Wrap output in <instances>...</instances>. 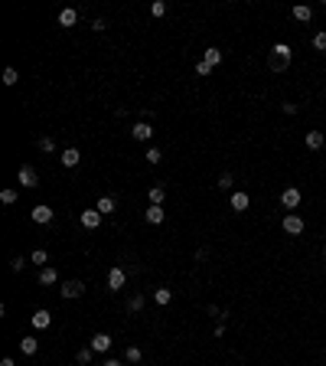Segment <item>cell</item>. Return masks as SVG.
<instances>
[{"mask_svg":"<svg viewBox=\"0 0 326 366\" xmlns=\"http://www.w3.org/2000/svg\"><path fill=\"white\" fill-rule=\"evenodd\" d=\"M59 281V272H55L53 265L49 268H39V285H55Z\"/></svg>","mask_w":326,"mask_h":366,"instance_id":"4fadbf2b","label":"cell"},{"mask_svg":"<svg viewBox=\"0 0 326 366\" xmlns=\"http://www.w3.org/2000/svg\"><path fill=\"white\" fill-rule=\"evenodd\" d=\"M59 294H62L65 301H72V297H82V294H85V285H82V281H65L62 288H59Z\"/></svg>","mask_w":326,"mask_h":366,"instance_id":"277c9868","label":"cell"},{"mask_svg":"<svg viewBox=\"0 0 326 366\" xmlns=\"http://www.w3.org/2000/svg\"><path fill=\"white\" fill-rule=\"evenodd\" d=\"M248 193H232V210L235 213H245V210H248Z\"/></svg>","mask_w":326,"mask_h":366,"instance_id":"5bb4252c","label":"cell"},{"mask_svg":"<svg viewBox=\"0 0 326 366\" xmlns=\"http://www.w3.org/2000/svg\"><path fill=\"white\" fill-rule=\"evenodd\" d=\"M39 150H43V154H53V150H55V141L53 138H39Z\"/></svg>","mask_w":326,"mask_h":366,"instance_id":"484cf974","label":"cell"},{"mask_svg":"<svg viewBox=\"0 0 326 366\" xmlns=\"http://www.w3.org/2000/svg\"><path fill=\"white\" fill-rule=\"evenodd\" d=\"M144 157H147L150 164H160V160H163V154H160V147H150V150H147V154H144Z\"/></svg>","mask_w":326,"mask_h":366,"instance_id":"1f68e13d","label":"cell"},{"mask_svg":"<svg viewBox=\"0 0 326 366\" xmlns=\"http://www.w3.org/2000/svg\"><path fill=\"white\" fill-rule=\"evenodd\" d=\"M33 222H39V226H46V222H53V210H49L46 203H39V206H33Z\"/></svg>","mask_w":326,"mask_h":366,"instance_id":"8992f818","label":"cell"},{"mask_svg":"<svg viewBox=\"0 0 326 366\" xmlns=\"http://www.w3.org/2000/svg\"><path fill=\"white\" fill-rule=\"evenodd\" d=\"M310 16H313V10L307 7V3H297V7H294V20H300V23H307Z\"/></svg>","mask_w":326,"mask_h":366,"instance_id":"ffe728a7","label":"cell"},{"mask_svg":"<svg viewBox=\"0 0 326 366\" xmlns=\"http://www.w3.org/2000/svg\"><path fill=\"white\" fill-rule=\"evenodd\" d=\"M127 307H131V311H134V314H137V311H140V307H144V297H140V294H137V297H131V304H127Z\"/></svg>","mask_w":326,"mask_h":366,"instance_id":"836d02e7","label":"cell"},{"mask_svg":"<svg viewBox=\"0 0 326 366\" xmlns=\"http://www.w3.org/2000/svg\"><path fill=\"white\" fill-rule=\"evenodd\" d=\"M59 160H62V167H78V160H82V154H78L75 147H65Z\"/></svg>","mask_w":326,"mask_h":366,"instance_id":"7c38bea8","label":"cell"},{"mask_svg":"<svg viewBox=\"0 0 326 366\" xmlns=\"http://www.w3.org/2000/svg\"><path fill=\"white\" fill-rule=\"evenodd\" d=\"M92 353H95L92 347H85V350H78V353H75V360H78L82 366H85V363H92Z\"/></svg>","mask_w":326,"mask_h":366,"instance_id":"83f0119b","label":"cell"},{"mask_svg":"<svg viewBox=\"0 0 326 366\" xmlns=\"http://www.w3.org/2000/svg\"><path fill=\"white\" fill-rule=\"evenodd\" d=\"M202 63H209V66H218V63H222V53H218L216 46H209V49H206V53H202Z\"/></svg>","mask_w":326,"mask_h":366,"instance_id":"ac0fdd59","label":"cell"},{"mask_svg":"<svg viewBox=\"0 0 326 366\" xmlns=\"http://www.w3.org/2000/svg\"><path fill=\"white\" fill-rule=\"evenodd\" d=\"M0 203H16V190H3V193H0Z\"/></svg>","mask_w":326,"mask_h":366,"instance_id":"d6a6232c","label":"cell"},{"mask_svg":"<svg viewBox=\"0 0 326 366\" xmlns=\"http://www.w3.org/2000/svg\"><path fill=\"white\" fill-rule=\"evenodd\" d=\"M75 23H78V13L72 7H65L62 13H59V26H75Z\"/></svg>","mask_w":326,"mask_h":366,"instance_id":"9a60e30c","label":"cell"},{"mask_svg":"<svg viewBox=\"0 0 326 366\" xmlns=\"http://www.w3.org/2000/svg\"><path fill=\"white\" fill-rule=\"evenodd\" d=\"M280 206H284V210H297V206H300V190L287 187L284 193H280Z\"/></svg>","mask_w":326,"mask_h":366,"instance_id":"3957f363","label":"cell"},{"mask_svg":"<svg viewBox=\"0 0 326 366\" xmlns=\"http://www.w3.org/2000/svg\"><path fill=\"white\" fill-rule=\"evenodd\" d=\"M98 213H101V216L114 213V196H101V200H98Z\"/></svg>","mask_w":326,"mask_h":366,"instance_id":"44dd1931","label":"cell"},{"mask_svg":"<svg viewBox=\"0 0 326 366\" xmlns=\"http://www.w3.org/2000/svg\"><path fill=\"white\" fill-rule=\"evenodd\" d=\"M313 49H320V53H326V30L313 36Z\"/></svg>","mask_w":326,"mask_h":366,"instance_id":"f1b7e54d","label":"cell"},{"mask_svg":"<svg viewBox=\"0 0 326 366\" xmlns=\"http://www.w3.org/2000/svg\"><path fill=\"white\" fill-rule=\"evenodd\" d=\"M124 360H127V363H140V350H137V347H127V350H124Z\"/></svg>","mask_w":326,"mask_h":366,"instance_id":"f546056e","label":"cell"},{"mask_svg":"<svg viewBox=\"0 0 326 366\" xmlns=\"http://www.w3.org/2000/svg\"><path fill=\"white\" fill-rule=\"evenodd\" d=\"M88 347H92L95 353H108V350H111V337H108V334H95Z\"/></svg>","mask_w":326,"mask_h":366,"instance_id":"9c48e42d","label":"cell"},{"mask_svg":"<svg viewBox=\"0 0 326 366\" xmlns=\"http://www.w3.org/2000/svg\"><path fill=\"white\" fill-rule=\"evenodd\" d=\"M101 366H124V363H121V360H105Z\"/></svg>","mask_w":326,"mask_h":366,"instance_id":"74e56055","label":"cell"},{"mask_svg":"<svg viewBox=\"0 0 326 366\" xmlns=\"http://www.w3.org/2000/svg\"><path fill=\"white\" fill-rule=\"evenodd\" d=\"M154 301H157V304H170V301H173V291H170V288H157V291H154Z\"/></svg>","mask_w":326,"mask_h":366,"instance_id":"603a6c76","label":"cell"},{"mask_svg":"<svg viewBox=\"0 0 326 366\" xmlns=\"http://www.w3.org/2000/svg\"><path fill=\"white\" fill-rule=\"evenodd\" d=\"M196 72H199V75H209V72H212V66H209V63H202V59H199V63H196Z\"/></svg>","mask_w":326,"mask_h":366,"instance_id":"e575fe53","label":"cell"},{"mask_svg":"<svg viewBox=\"0 0 326 366\" xmlns=\"http://www.w3.org/2000/svg\"><path fill=\"white\" fill-rule=\"evenodd\" d=\"M105 26H108V23H105L101 16H95V20H92V30H95V33H101V30H105Z\"/></svg>","mask_w":326,"mask_h":366,"instance_id":"d590c367","label":"cell"},{"mask_svg":"<svg viewBox=\"0 0 326 366\" xmlns=\"http://www.w3.org/2000/svg\"><path fill=\"white\" fill-rule=\"evenodd\" d=\"M232 187H235L232 173H222V177H218V190H225V193H228V190H232Z\"/></svg>","mask_w":326,"mask_h":366,"instance_id":"d4e9b609","label":"cell"},{"mask_svg":"<svg viewBox=\"0 0 326 366\" xmlns=\"http://www.w3.org/2000/svg\"><path fill=\"white\" fill-rule=\"evenodd\" d=\"M166 13V3H163V0H154V3H150V16H163Z\"/></svg>","mask_w":326,"mask_h":366,"instance_id":"4316f807","label":"cell"},{"mask_svg":"<svg viewBox=\"0 0 326 366\" xmlns=\"http://www.w3.org/2000/svg\"><path fill=\"white\" fill-rule=\"evenodd\" d=\"M323 363H326V360H323Z\"/></svg>","mask_w":326,"mask_h":366,"instance_id":"ab89813d","label":"cell"},{"mask_svg":"<svg viewBox=\"0 0 326 366\" xmlns=\"http://www.w3.org/2000/svg\"><path fill=\"white\" fill-rule=\"evenodd\" d=\"M82 226H85V229H98L101 226V213L98 210H85V213H82Z\"/></svg>","mask_w":326,"mask_h":366,"instance_id":"8fae6325","label":"cell"},{"mask_svg":"<svg viewBox=\"0 0 326 366\" xmlns=\"http://www.w3.org/2000/svg\"><path fill=\"white\" fill-rule=\"evenodd\" d=\"M20 350L26 353V357H33V353L39 350V343H36V337H23V340H20Z\"/></svg>","mask_w":326,"mask_h":366,"instance_id":"d6986e66","label":"cell"},{"mask_svg":"<svg viewBox=\"0 0 326 366\" xmlns=\"http://www.w3.org/2000/svg\"><path fill=\"white\" fill-rule=\"evenodd\" d=\"M144 219H147L150 226H160V222H163V210H160V206H150V210L144 213Z\"/></svg>","mask_w":326,"mask_h":366,"instance_id":"e0dca14e","label":"cell"},{"mask_svg":"<svg viewBox=\"0 0 326 366\" xmlns=\"http://www.w3.org/2000/svg\"><path fill=\"white\" fill-rule=\"evenodd\" d=\"M307 147H310V150L323 147V131H307Z\"/></svg>","mask_w":326,"mask_h":366,"instance_id":"2e32d148","label":"cell"},{"mask_svg":"<svg viewBox=\"0 0 326 366\" xmlns=\"http://www.w3.org/2000/svg\"><path fill=\"white\" fill-rule=\"evenodd\" d=\"M16 180H20V187H26V190L39 187V173L33 170L30 164H23V167H20V173H16Z\"/></svg>","mask_w":326,"mask_h":366,"instance_id":"7a4b0ae2","label":"cell"},{"mask_svg":"<svg viewBox=\"0 0 326 366\" xmlns=\"http://www.w3.org/2000/svg\"><path fill=\"white\" fill-rule=\"evenodd\" d=\"M49 324H53V314H49L46 307H39V311H33V327H36V330H46Z\"/></svg>","mask_w":326,"mask_h":366,"instance_id":"ba28073f","label":"cell"},{"mask_svg":"<svg viewBox=\"0 0 326 366\" xmlns=\"http://www.w3.org/2000/svg\"><path fill=\"white\" fill-rule=\"evenodd\" d=\"M124 281H127L124 268H121V265L111 268V272H108V291H121V288H124Z\"/></svg>","mask_w":326,"mask_h":366,"instance_id":"5b68a950","label":"cell"},{"mask_svg":"<svg viewBox=\"0 0 326 366\" xmlns=\"http://www.w3.org/2000/svg\"><path fill=\"white\" fill-rule=\"evenodd\" d=\"M23 265H26L23 258H13V262H10V268H13V272H23Z\"/></svg>","mask_w":326,"mask_h":366,"instance_id":"8d00e7d4","label":"cell"},{"mask_svg":"<svg viewBox=\"0 0 326 366\" xmlns=\"http://www.w3.org/2000/svg\"><path fill=\"white\" fill-rule=\"evenodd\" d=\"M33 262H36L39 268H49V255H46L43 249H36V252H33Z\"/></svg>","mask_w":326,"mask_h":366,"instance_id":"cb8c5ba5","label":"cell"},{"mask_svg":"<svg viewBox=\"0 0 326 366\" xmlns=\"http://www.w3.org/2000/svg\"><path fill=\"white\" fill-rule=\"evenodd\" d=\"M280 226H284V232H287V235H300V232H303V219L290 213V216H284V222H280Z\"/></svg>","mask_w":326,"mask_h":366,"instance_id":"52a82bcc","label":"cell"},{"mask_svg":"<svg viewBox=\"0 0 326 366\" xmlns=\"http://www.w3.org/2000/svg\"><path fill=\"white\" fill-rule=\"evenodd\" d=\"M131 134H134V141H150L154 138V128H150L147 121H137V125L131 128Z\"/></svg>","mask_w":326,"mask_h":366,"instance_id":"30bf717a","label":"cell"},{"mask_svg":"<svg viewBox=\"0 0 326 366\" xmlns=\"http://www.w3.org/2000/svg\"><path fill=\"white\" fill-rule=\"evenodd\" d=\"M271 53H274V59H271L274 69H287V63H290V46H287V43H277Z\"/></svg>","mask_w":326,"mask_h":366,"instance_id":"6da1fadb","label":"cell"},{"mask_svg":"<svg viewBox=\"0 0 326 366\" xmlns=\"http://www.w3.org/2000/svg\"><path fill=\"white\" fill-rule=\"evenodd\" d=\"M16 69H3V85H16Z\"/></svg>","mask_w":326,"mask_h":366,"instance_id":"4dcf8cb0","label":"cell"},{"mask_svg":"<svg viewBox=\"0 0 326 366\" xmlns=\"http://www.w3.org/2000/svg\"><path fill=\"white\" fill-rule=\"evenodd\" d=\"M163 200H166V190H163V187H150V206H160Z\"/></svg>","mask_w":326,"mask_h":366,"instance_id":"7402d4cb","label":"cell"},{"mask_svg":"<svg viewBox=\"0 0 326 366\" xmlns=\"http://www.w3.org/2000/svg\"><path fill=\"white\" fill-rule=\"evenodd\" d=\"M0 366H16V363H13V357H3V360H0Z\"/></svg>","mask_w":326,"mask_h":366,"instance_id":"f35d334b","label":"cell"}]
</instances>
